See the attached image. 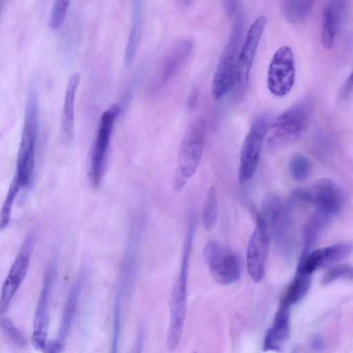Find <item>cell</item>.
Returning a JSON list of instances; mask_svg holds the SVG:
<instances>
[{
  "instance_id": "7402d4cb",
  "label": "cell",
  "mask_w": 353,
  "mask_h": 353,
  "mask_svg": "<svg viewBox=\"0 0 353 353\" xmlns=\"http://www.w3.org/2000/svg\"><path fill=\"white\" fill-rule=\"evenodd\" d=\"M314 1L312 0L283 1L281 10L284 18L290 23L299 24L305 21L312 13Z\"/></svg>"
},
{
  "instance_id": "e0dca14e",
  "label": "cell",
  "mask_w": 353,
  "mask_h": 353,
  "mask_svg": "<svg viewBox=\"0 0 353 353\" xmlns=\"http://www.w3.org/2000/svg\"><path fill=\"white\" fill-rule=\"evenodd\" d=\"M347 2L329 1L323 6L321 14V40L325 49H331L335 44L344 21Z\"/></svg>"
},
{
  "instance_id": "484cf974",
  "label": "cell",
  "mask_w": 353,
  "mask_h": 353,
  "mask_svg": "<svg viewBox=\"0 0 353 353\" xmlns=\"http://www.w3.org/2000/svg\"><path fill=\"white\" fill-rule=\"evenodd\" d=\"M122 293L117 292L113 306L112 334L109 353H119L121 334V309Z\"/></svg>"
},
{
  "instance_id": "83f0119b",
  "label": "cell",
  "mask_w": 353,
  "mask_h": 353,
  "mask_svg": "<svg viewBox=\"0 0 353 353\" xmlns=\"http://www.w3.org/2000/svg\"><path fill=\"white\" fill-rule=\"evenodd\" d=\"M1 327L4 334L12 343L19 347L26 345L27 341L24 334L10 319L2 318Z\"/></svg>"
},
{
  "instance_id": "d4e9b609",
  "label": "cell",
  "mask_w": 353,
  "mask_h": 353,
  "mask_svg": "<svg viewBox=\"0 0 353 353\" xmlns=\"http://www.w3.org/2000/svg\"><path fill=\"white\" fill-rule=\"evenodd\" d=\"M218 207L216 190L214 186H211L207 192L201 210L202 223L205 230H210L216 224Z\"/></svg>"
},
{
  "instance_id": "f1b7e54d",
  "label": "cell",
  "mask_w": 353,
  "mask_h": 353,
  "mask_svg": "<svg viewBox=\"0 0 353 353\" xmlns=\"http://www.w3.org/2000/svg\"><path fill=\"white\" fill-rule=\"evenodd\" d=\"M353 277V267L350 264H340L330 267L322 279L323 284L330 283L340 279Z\"/></svg>"
},
{
  "instance_id": "4dcf8cb0",
  "label": "cell",
  "mask_w": 353,
  "mask_h": 353,
  "mask_svg": "<svg viewBox=\"0 0 353 353\" xmlns=\"http://www.w3.org/2000/svg\"><path fill=\"white\" fill-rule=\"evenodd\" d=\"M310 345L312 351L320 352L324 347V339L321 335L314 334L310 339Z\"/></svg>"
},
{
  "instance_id": "d6a6232c",
  "label": "cell",
  "mask_w": 353,
  "mask_h": 353,
  "mask_svg": "<svg viewBox=\"0 0 353 353\" xmlns=\"http://www.w3.org/2000/svg\"><path fill=\"white\" fill-rule=\"evenodd\" d=\"M64 346L55 339L49 342L44 350V353H61Z\"/></svg>"
},
{
  "instance_id": "e575fe53",
  "label": "cell",
  "mask_w": 353,
  "mask_h": 353,
  "mask_svg": "<svg viewBox=\"0 0 353 353\" xmlns=\"http://www.w3.org/2000/svg\"><path fill=\"white\" fill-rule=\"evenodd\" d=\"M136 353H141V346H139L137 349Z\"/></svg>"
},
{
  "instance_id": "d590c367",
  "label": "cell",
  "mask_w": 353,
  "mask_h": 353,
  "mask_svg": "<svg viewBox=\"0 0 353 353\" xmlns=\"http://www.w3.org/2000/svg\"><path fill=\"white\" fill-rule=\"evenodd\" d=\"M194 353H197V352H194Z\"/></svg>"
},
{
  "instance_id": "30bf717a",
  "label": "cell",
  "mask_w": 353,
  "mask_h": 353,
  "mask_svg": "<svg viewBox=\"0 0 353 353\" xmlns=\"http://www.w3.org/2000/svg\"><path fill=\"white\" fill-rule=\"evenodd\" d=\"M35 234L27 236L4 281L0 300V312L3 314L8 310L17 290L23 281L30 266Z\"/></svg>"
},
{
  "instance_id": "6da1fadb",
  "label": "cell",
  "mask_w": 353,
  "mask_h": 353,
  "mask_svg": "<svg viewBox=\"0 0 353 353\" xmlns=\"http://www.w3.org/2000/svg\"><path fill=\"white\" fill-rule=\"evenodd\" d=\"M38 131V99L36 86L31 83L28 92L24 123L17 154L16 170L8 194L16 199L32 179Z\"/></svg>"
},
{
  "instance_id": "4316f807",
  "label": "cell",
  "mask_w": 353,
  "mask_h": 353,
  "mask_svg": "<svg viewBox=\"0 0 353 353\" xmlns=\"http://www.w3.org/2000/svg\"><path fill=\"white\" fill-rule=\"evenodd\" d=\"M310 162L304 155L296 154L292 157L289 162L290 172L296 181H303L310 174Z\"/></svg>"
},
{
  "instance_id": "f546056e",
  "label": "cell",
  "mask_w": 353,
  "mask_h": 353,
  "mask_svg": "<svg viewBox=\"0 0 353 353\" xmlns=\"http://www.w3.org/2000/svg\"><path fill=\"white\" fill-rule=\"evenodd\" d=\"M69 3L68 0H57L54 2L48 22L50 28L56 30L60 27L65 19Z\"/></svg>"
},
{
  "instance_id": "ffe728a7",
  "label": "cell",
  "mask_w": 353,
  "mask_h": 353,
  "mask_svg": "<svg viewBox=\"0 0 353 353\" xmlns=\"http://www.w3.org/2000/svg\"><path fill=\"white\" fill-rule=\"evenodd\" d=\"M80 80V74L74 72L70 76L66 87L61 117V128L66 134H70L73 129L75 95Z\"/></svg>"
},
{
  "instance_id": "ba28073f",
  "label": "cell",
  "mask_w": 353,
  "mask_h": 353,
  "mask_svg": "<svg viewBox=\"0 0 353 353\" xmlns=\"http://www.w3.org/2000/svg\"><path fill=\"white\" fill-rule=\"evenodd\" d=\"M120 111L118 104H112L101 116L90 160V176L94 186H98L102 181L113 124Z\"/></svg>"
},
{
  "instance_id": "9c48e42d",
  "label": "cell",
  "mask_w": 353,
  "mask_h": 353,
  "mask_svg": "<svg viewBox=\"0 0 353 353\" xmlns=\"http://www.w3.org/2000/svg\"><path fill=\"white\" fill-rule=\"evenodd\" d=\"M295 77L293 52L289 46H282L274 52L270 63L267 76L268 88L274 96H285L293 88Z\"/></svg>"
},
{
  "instance_id": "5b68a950",
  "label": "cell",
  "mask_w": 353,
  "mask_h": 353,
  "mask_svg": "<svg viewBox=\"0 0 353 353\" xmlns=\"http://www.w3.org/2000/svg\"><path fill=\"white\" fill-rule=\"evenodd\" d=\"M203 255L212 277L218 283L230 285L239 279L241 273L239 258L228 247L212 240L205 244Z\"/></svg>"
},
{
  "instance_id": "277c9868",
  "label": "cell",
  "mask_w": 353,
  "mask_h": 353,
  "mask_svg": "<svg viewBox=\"0 0 353 353\" xmlns=\"http://www.w3.org/2000/svg\"><path fill=\"white\" fill-rule=\"evenodd\" d=\"M312 111V99L307 97L281 113L270 126L268 148L279 150L296 141L307 128Z\"/></svg>"
},
{
  "instance_id": "1f68e13d",
  "label": "cell",
  "mask_w": 353,
  "mask_h": 353,
  "mask_svg": "<svg viewBox=\"0 0 353 353\" xmlns=\"http://www.w3.org/2000/svg\"><path fill=\"white\" fill-rule=\"evenodd\" d=\"M353 90V70L352 71L351 74L347 79L346 81L345 82L343 88L341 90L340 92V97L342 99H345L349 96V94L351 93V92Z\"/></svg>"
},
{
  "instance_id": "603a6c76",
  "label": "cell",
  "mask_w": 353,
  "mask_h": 353,
  "mask_svg": "<svg viewBox=\"0 0 353 353\" xmlns=\"http://www.w3.org/2000/svg\"><path fill=\"white\" fill-rule=\"evenodd\" d=\"M332 217L316 210L313 216L305 225L303 232L304 248L303 254H307L311 248L318 241L321 232L330 221Z\"/></svg>"
},
{
  "instance_id": "8fae6325",
  "label": "cell",
  "mask_w": 353,
  "mask_h": 353,
  "mask_svg": "<svg viewBox=\"0 0 353 353\" xmlns=\"http://www.w3.org/2000/svg\"><path fill=\"white\" fill-rule=\"evenodd\" d=\"M271 239L266 230L256 223L248 245L246 255L248 272L255 283H259L264 276Z\"/></svg>"
},
{
  "instance_id": "cb8c5ba5",
  "label": "cell",
  "mask_w": 353,
  "mask_h": 353,
  "mask_svg": "<svg viewBox=\"0 0 353 353\" xmlns=\"http://www.w3.org/2000/svg\"><path fill=\"white\" fill-rule=\"evenodd\" d=\"M311 275L296 272L281 303L290 306L302 299L309 290L311 284Z\"/></svg>"
},
{
  "instance_id": "836d02e7",
  "label": "cell",
  "mask_w": 353,
  "mask_h": 353,
  "mask_svg": "<svg viewBox=\"0 0 353 353\" xmlns=\"http://www.w3.org/2000/svg\"><path fill=\"white\" fill-rule=\"evenodd\" d=\"M197 96H198L197 89L196 88H194V89L192 90L191 94L190 96V99H189V105L190 107L195 105V103H196V101L197 99Z\"/></svg>"
},
{
  "instance_id": "7a4b0ae2",
  "label": "cell",
  "mask_w": 353,
  "mask_h": 353,
  "mask_svg": "<svg viewBox=\"0 0 353 353\" xmlns=\"http://www.w3.org/2000/svg\"><path fill=\"white\" fill-rule=\"evenodd\" d=\"M207 125L203 118L194 119L181 140L173 179L175 191L181 190L194 174L201 161L206 140Z\"/></svg>"
},
{
  "instance_id": "44dd1931",
  "label": "cell",
  "mask_w": 353,
  "mask_h": 353,
  "mask_svg": "<svg viewBox=\"0 0 353 353\" xmlns=\"http://www.w3.org/2000/svg\"><path fill=\"white\" fill-rule=\"evenodd\" d=\"M141 27V1H134L132 6V23L124 53V62L126 65H129L134 57L139 43Z\"/></svg>"
},
{
  "instance_id": "5bb4252c",
  "label": "cell",
  "mask_w": 353,
  "mask_h": 353,
  "mask_svg": "<svg viewBox=\"0 0 353 353\" xmlns=\"http://www.w3.org/2000/svg\"><path fill=\"white\" fill-rule=\"evenodd\" d=\"M352 250L351 244L341 243L317 249L307 255L301 254L296 272L312 274L319 268L332 267L347 257Z\"/></svg>"
},
{
  "instance_id": "ac0fdd59",
  "label": "cell",
  "mask_w": 353,
  "mask_h": 353,
  "mask_svg": "<svg viewBox=\"0 0 353 353\" xmlns=\"http://www.w3.org/2000/svg\"><path fill=\"white\" fill-rule=\"evenodd\" d=\"M290 306L281 303L276 311L272 327L268 329L264 337V351H279L290 334Z\"/></svg>"
},
{
  "instance_id": "3957f363",
  "label": "cell",
  "mask_w": 353,
  "mask_h": 353,
  "mask_svg": "<svg viewBox=\"0 0 353 353\" xmlns=\"http://www.w3.org/2000/svg\"><path fill=\"white\" fill-rule=\"evenodd\" d=\"M230 17L233 19L228 41L219 59L212 83V94L219 99L232 89L237 61L243 41L244 17L242 6Z\"/></svg>"
},
{
  "instance_id": "7c38bea8",
  "label": "cell",
  "mask_w": 353,
  "mask_h": 353,
  "mask_svg": "<svg viewBox=\"0 0 353 353\" xmlns=\"http://www.w3.org/2000/svg\"><path fill=\"white\" fill-rule=\"evenodd\" d=\"M52 268V265L50 266L43 278L33 319L32 343L38 350L44 351L48 343L49 299L53 273Z\"/></svg>"
},
{
  "instance_id": "9a60e30c",
  "label": "cell",
  "mask_w": 353,
  "mask_h": 353,
  "mask_svg": "<svg viewBox=\"0 0 353 353\" xmlns=\"http://www.w3.org/2000/svg\"><path fill=\"white\" fill-rule=\"evenodd\" d=\"M307 191L309 201L316 206V210L331 217L341 211L343 195L339 188L331 179H319Z\"/></svg>"
},
{
  "instance_id": "d6986e66",
  "label": "cell",
  "mask_w": 353,
  "mask_h": 353,
  "mask_svg": "<svg viewBox=\"0 0 353 353\" xmlns=\"http://www.w3.org/2000/svg\"><path fill=\"white\" fill-rule=\"evenodd\" d=\"M81 290V281L79 279L72 286L65 306L55 340L65 346L77 310Z\"/></svg>"
},
{
  "instance_id": "2e32d148",
  "label": "cell",
  "mask_w": 353,
  "mask_h": 353,
  "mask_svg": "<svg viewBox=\"0 0 353 353\" xmlns=\"http://www.w3.org/2000/svg\"><path fill=\"white\" fill-rule=\"evenodd\" d=\"M192 48L193 42L188 38L181 39L171 46L160 64L155 83L157 88L165 85L173 79Z\"/></svg>"
},
{
  "instance_id": "4fadbf2b",
  "label": "cell",
  "mask_w": 353,
  "mask_h": 353,
  "mask_svg": "<svg viewBox=\"0 0 353 353\" xmlns=\"http://www.w3.org/2000/svg\"><path fill=\"white\" fill-rule=\"evenodd\" d=\"M188 281L177 279L174 285L170 303V321L166 339V348L174 352L183 332L187 299Z\"/></svg>"
},
{
  "instance_id": "8992f818",
  "label": "cell",
  "mask_w": 353,
  "mask_h": 353,
  "mask_svg": "<svg viewBox=\"0 0 353 353\" xmlns=\"http://www.w3.org/2000/svg\"><path fill=\"white\" fill-rule=\"evenodd\" d=\"M266 23V17L259 16L250 27L242 44L232 88L233 95L236 100L242 98L246 92L252 63Z\"/></svg>"
},
{
  "instance_id": "52a82bcc",
  "label": "cell",
  "mask_w": 353,
  "mask_h": 353,
  "mask_svg": "<svg viewBox=\"0 0 353 353\" xmlns=\"http://www.w3.org/2000/svg\"><path fill=\"white\" fill-rule=\"evenodd\" d=\"M268 132V120L263 115L257 117L251 125L241 150L239 167V183H246L254 174Z\"/></svg>"
}]
</instances>
